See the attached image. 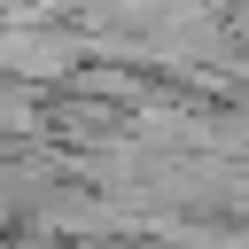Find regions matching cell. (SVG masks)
Here are the masks:
<instances>
[{
    "mask_svg": "<svg viewBox=\"0 0 249 249\" xmlns=\"http://www.w3.org/2000/svg\"><path fill=\"white\" fill-rule=\"evenodd\" d=\"M241 16H249V0H241Z\"/></svg>",
    "mask_w": 249,
    "mask_h": 249,
    "instance_id": "obj_1",
    "label": "cell"
}]
</instances>
